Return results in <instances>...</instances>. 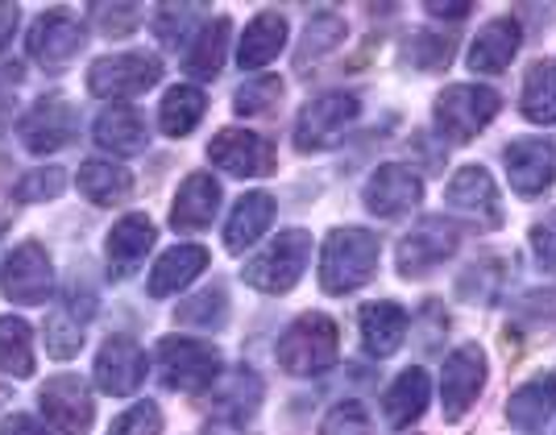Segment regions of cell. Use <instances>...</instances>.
<instances>
[{"instance_id": "cell-1", "label": "cell", "mask_w": 556, "mask_h": 435, "mask_svg": "<svg viewBox=\"0 0 556 435\" xmlns=\"http://www.w3.org/2000/svg\"><path fill=\"white\" fill-rule=\"evenodd\" d=\"M382 241L370 229H332L320 250V291L325 295H353L378 274Z\"/></svg>"}, {"instance_id": "cell-2", "label": "cell", "mask_w": 556, "mask_h": 435, "mask_svg": "<svg viewBox=\"0 0 556 435\" xmlns=\"http://www.w3.org/2000/svg\"><path fill=\"white\" fill-rule=\"evenodd\" d=\"M337 353H341V332L325 311H303L300 320L278 336L275 348L278 366L291 378H320L337 366Z\"/></svg>"}, {"instance_id": "cell-3", "label": "cell", "mask_w": 556, "mask_h": 435, "mask_svg": "<svg viewBox=\"0 0 556 435\" xmlns=\"http://www.w3.org/2000/svg\"><path fill=\"white\" fill-rule=\"evenodd\" d=\"M503 108V95L482 84H453L437 95L432 104V120H437V133L453 145H469L478 133H486V125Z\"/></svg>"}, {"instance_id": "cell-4", "label": "cell", "mask_w": 556, "mask_h": 435, "mask_svg": "<svg viewBox=\"0 0 556 435\" xmlns=\"http://www.w3.org/2000/svg\"><path fill=\"white\" fill-rule=\"evenodd\" d=\"M307 261H312V232L287 229L278 232L257 257L245 261L241 278H245V286H254L262 295H287V291H295Z\"/></svg>"}, {"instance_id": "cell-5", "label": "cell", "mask_w": 556, "mask_h": 435, "mask_svg": "<svg viewBox=\"0 0 556 435\" xmlns=\"http://www.w3.org/2000/svg\"><path fill=\"white\" fill-rule=\"evenodd\" d=\"M154 357H159L163 386L175 394H200L220 373V348L208 341H195V336H163Z\"/></svg>"}, {"instance_id": "cell-6", "label": "cell", "mask_w": 556, "mask_h": 435, "mask_svg": "<svg viewBox=\"0 0 556 435\" xmlns=\"http://www.w3.org/2000/svg\"><path fill=\"white\" fill-rule=\"evenodd\" d=\"M357 113H362V100L353 92H320L316 100H307L295 116V150L300 154L332 150L349 133Z\"/></svg>"}, {"instance_id": "cell-7", "label": "cell", "mask_w": 556, "mask_h": 435, "mask_svg": "<svg viewBox=\"0 0 556 435\" xmlns=\"http://www.w3.org/2000/svg\"><path fill=\"white\" fill-rule=\"evenodd\" d=\"M163 79V59L150 50H125V54H104L88 67V92L100 100H125L141 95Z\"/></svg>"}, {"instance_id": "cell-8", "label": "cell", "mask_w": 556, "mask_h": 435, "mask_svg": "<svg viewBox=\"0 0 556 435\" xmlns=\"http://www.w3.org/2000/svg\"><path fill=\"white\" fill-rule=\"evenodd\" d=\"M490 378L482 344H457L441 366V411L444 423H462L465 414L478 407L482 386Z\"/></svg>"}, {"instance_id": "cell-9", "label": "cell", "mask_w": 556, "mask_h": 435, "mask_svg": "<svg viewBox=\"0 0 556 435\" xmlns=\"http://www.w3.org/2000/svg\"><path fill=\"white\" fill-rule=\"evenodd\" d=\"M507 183L519 200H535L556 183V133H532L515 138L503 150Z\"/></svg>"}, {"instance_id": "cell-10", "label": "cell", "mask_w": 556, "mask_h": 435, "mask_svg": "<svg viewBox=\"0 0 556 435\" xmlns=\"http://www.w3.org/2000/svg\"><path fill=\"white\" fill-rule=\"evenodd\" d=\"M0 291L9 303H22V307H42L54 295V266H50V253L38 241H22L13 245L4 266H0Z\"/></svg>"}, {"instance_id": "cell-11", "label": "cell", "mask_w": 556, "mask_h": 435, "mask_svg": "<svg viewBox=\"0 0 556 435\" xmlns=\"http://www.w3.org/2000/svg\"><path fill=\"white\" fill-rule=\"evenodd\" d=\"M462 245V232L453 220H444V216H428V220H419L412 232H403V241H399V274L403 278H428L432 270H441L444 261L457 253Z\"/></svg>"}, {"instance_id": "cell-12", "label": "cell", "mask_w": 556, "mask_h": 435, "mask_svg": "<svg viewBox=\"0 0 556 435\" xmlns=\"http://www.w3.org/2000/svg\"><path fill=\"white\" fill-rule=\"evenodd\" d=\"M38 407L47 414L50 432L59 435H88L96 423V398L84 378L75 373H54L38 394Z\"/></svg>"}, {"instance_id": "cell-13", "label": "cell", "mask_w": 556, "mask_h": 435, "mask_svg": "<svg viewBox=\"0 0 556 435\" xmlns=\"http://www.w3.org/2000/svg\"><path fill=\"white\" fill-rule=\"evenodd\" d=\"M444 204L473 220L478 229H503V191L486 166H462L444 187Z\"/></svg>"}, {"instance_id": "cell-14", "label": "cell", "mask_w": 556, "mask_h": 435, "mask_svg": "<svg viewBox=\"0 0 556 435\" xmlns=\"http://www.w3.org/2000/svg\"><path fill=\"white\" fill-rule=\"evenodd\" d=\"M419 200H424V179H419L412 166H403V162L378 166L370 179H366V191H362V204L378 220L412 216L419 207Z\"/></svg>"}, {"instance_id": "cell-15", "label": "cell", "mask_w": 556, "mask_h": 435, "mask_svg": "<svg viewBox=\"0 0 556 435\" xmlns=\"http://www.w3.org/2000/svg\"><path fill=\"white\" fill-rule=\"evenodd\" d=\"M208 158L212 166H220L232 179H262V175H270L278 166L275 145L262 133H254V129H225V133H216L208 145Z\"/></svg>"}, {"instance_id": "cell-16", "label": "cell", "mask_w": 556, "mask_h": 435, "mask_svg": "<svg viewBox=\"0 0 556 435\" xmlns=\"http://www.w3.org/2000/svg\"><path fill=\"white\" fill-rule=\"evenodd\" d=\"M146 373H150V361H146V348H141L138 341L113 336V341L100 344V357H96V366H92V378L104 394L129 398L134 389H141Z\"/></svg>"}, {"instance_id": "cell-17", "label": "cell", "mask_w": 556, "mask_h": 435, "mask_svg": "<svg viewBox=\"0 0 556 435\" xmlns=\"http://www.w3.org/2000/svg\"><path fill=\"white\" fill-rule=\"evenodd\" d=\"M75 125H79V116H75V108H71L67 100L47 95V100H38L17 120V138H22V145L29 154H59L75 138Z\"/></svg>"}, {"instance_id": "cell-18", "label": "cell", "mask_w": 556, "mask_h": 435, "mask_svg": "<svg viewBox=\"0 0 556 435\" xmlns=\"http://www.w3.org/2000/svg\"><path fill=\"white\" fill-rule=\"evenodd\" d=\"M88 42V29L75 22L63 9H50L38 17V25L29 29V54L42 63V67H63L71 63Z\"/></svg>"}, {"instance_id": "cell-19", "label": "cell", "mask_w": 556, "mask_h": 435, "mask_svg": "<svg viewBox=\"0 0 556 435\" xmlns=\"http://www.w3.org/2000/svg\"><path fill=\"white\" fill-rule=\"evenodd\" d=\"M407 311L391 303V298H374L357 311V332H362V348L366 357L382 361V357H394L403 341H407Z\"/></svg>"}, {"instance_id": "cell-20", "label": "cell", "mask_w": 556, "mask_h": 435, "mask_svg": "<svg viewBox=\"0 0 556 435\" xmlns=\"http://www.w3.org/2000/svg\"><path fill=\"white\" fill-rule=\"evenodd\" d=\"M220 212V183L212 179L208 170H195L179 183V195L170 204V229L175 232H204L212 229Z\"/></svg>"}, {"instance_id": "cell-21", "label": "cell", "mask_w": 556, "mask_h": 435, "mask_svg": "<svg viewBox=\"0 0 556 435\" xmlns=\"http://www.w3.org/2000/svg\"><path fill=\"white\" fill-rule=\"evenodd\" d=\"M519 42H523V29L515 17H494L478 29V38L469 42V71L473 75H503L510 67V59L519 54Z\"/></svg>"}, {"instance_id": "cell-22", "label": "cell", "mask_w": 556, "mask_h": 435, "mask_svg": "<svg viewBox=\"0 0 556 435\" xmlns=\"http://www.w3.org/2000/svg\"><path fill=\"white\" fill-rule=\"evenodd\" d=\"M428 402H432V378L419 366H412L403 369L391 386H387V394H382V419H387V427H394V432H407L412 423L424 419Z\"/></svg>"}, {"instance_id": "cell-23", "label": "cell", "mask_w": 556, "mask_h": 435, "mask_svg": "<svg viewBox=\"0 0 556 435\" xmlns=\"http://www.w3.org/2000/svg\"><path fill=\"white\" fill-rule=\"evenodd\" d=\"M92 138L104 154H116V158H134L150 145V129H146V116L129 104H113L96 116Z\"/></svg>"}, {"instance_id": "cell-24", "label": "cell", "mask_w": 556, "mask_h": 435, "mask_svg": "<svg viewBox=\"0 0 556 435\" xmlns=\"http://www.w3.org/2000/svg\"><path fill=\"white\" fill-rule=\"evenodd\" d=\"M154 220L146 216V212H129V216H121L109 236H104V253H109V270L113 274H129V270H138L141 257L154 250Z\"/></svg>"}, {"instance_id": "cell-25", "label": "cell", "mask_w": 556, "mask_h": 435, "mask_svg": "<svg viewBox=\"0 0 556 435\" xmlns=\"http://www.w3.org/2000/svg\"><path fill=\"white\" fill-rule=\"evenodd\" d=\"M262 398H266V386H262V378H257L254 369H232L229 378L216 386V394H212V419L254 427V414L262 411Z\"/></svg>"}, {"instance_id": "cell-26", "label": "cell", "mask_w": 556, "mask_h": 435, "mask_svg": "<svg viewBox=\"0 0 556 435\" xmlns=\"http://www.w3.org/2000/svg\"><path fill=\"white\" fill-rule=\"evenodd\" d=\"M556 411V373H535L507 398V423L515 432L535 435Z\"/></svg>"}, {"instance_id": "cell-27", "label": "cell", "mask_w": 556, "mask_h": 435, "mask_svg": "<svg viewBox=\"0 0 556 435\" xmlns=\"http://www.w3.org/2000/svg\"><path fill=\"white\" fill-rule=\"evenodd\" d=\"M275 195L270 191H250L241 195V204L232 207L229 225H225V250L229 253H245L254 250L257 241L266 236V229L275 225Z\"/></svg>"}, {"instance_id": "cell-28", "label": "cell", "mask_w": 556, "mask_h": 435, "mask_svg": "<svg viewBox=\"0 0 556 435\" xmlns=\"http://www.w3.org/2000/svg\"><path fill=\"white\" fill-rule=\"evenodd\" d=\"M204 270H208V250L204 245H175V250H166L154 261V270H150V295L154 298L179 295Z\"/></svg>"}, {"instance_id": "cell-29", "label": "cell", "mask_w": 556, "mask_h": 435, "mask_svg": "<svg viewBox=\"0 0 556 435\" xmlns=\"http://www.w3.org/2000/svg\"><path fill=\"white\" fill-rule=\"evenodd\" d=\"M287 47V17L278 9H262L254 22L245 25L241 34V47H237V63L241 71H257L266 63H275Z\"/></svg>"}, {"instance_id": "cell-30", "label": "cell", "mask_w": 556, "mask_h": 435, "mask_svg": "<svg viewBox=\"0 0 556 435\" xmlns=\"http://www.w3.org/2000/svg\"><path fill=\"white\" fill-rule=\"evenodd\" d=\"M75 183H79V195L96 207L125 204V200L134 195V175H129L121 162H109V158L84 162L79 175H75Z\"/></svg>"}, {"instance_id": "cell-31", "label": "cell", "mask_w": 556, "mask_h": 435, "mask_svg": "<svg viewBox=\"0 0 556 435\" xmlns=\"http://www.w3.org/2000/svg\"><path fill=\"white\" fill-rule=\"evenodd\" d=\"M229 17H212V22L200 25L195 42L187 47L184 67L191 79H216L220 67H225V54H229Z\"/></svg>"}, {"instance_id": "cell-32", "label": "cell", "mask_w": 556, "mask_h": 435, "mask_svg": "<svg viewBox=\"0 0 556 435\" xmlns=\"http://www.w3.org/2000/svg\"><path fill=\"white\" fill-rule=\"evenodd\" d=\"M519 113L532 125H556V59H535L523 75Z\"/></svg>"}, {"instance_id": "cell-33", "label": "cell", "mask_w": 556, "mask_h": 435, "mask_svg": "<svg viewBox=\"0 0 556 435\" xmlns=\"http://www.w3.org/2000/svg\"><path fill=\"white\" fill-rule=\"evenodd\" d=\"M208 113V95L200 92L195 84H175L163 95V108H159V129L166 138H187Z\"/></svg>"}, {"instance_id": "cell-34", "label": "cell", "mask_w": 556, "mask_h": 435, "mask_svg": "<svg viewBox=\"0 0 556 435\" xmlns=\"http://www.w3.org/2000/svg\"><path fill=\"white\" fill-rule=\"evenodd\" d=\"M507 278H510L507 257H503V253H482V257L457 278V295H462L465 303H482V307H490V303L503 298Z\"/></svg>"}, {"instance_id": "cell-35", "label": "cell", "mask_w": 556, "mask_h": 435, "mask_svg": "<svg viewBox=\"0 0 556 435\" xmlns=\"http://www.w3.org/2000/svg\"><path fill=\"white\" fill-rule=\"evenodd\" d=\"M341 38H345V17H341L337 9H320V13L307 22V29H303L300 50H295V71L303 75L312 63H320L328 50L341 47Z\"/></svg>"}, {"instance_id": "cell-36", "label": "cell", "mask_w": 556, "mask_h": 435, "mask_svg": "<svg viewBox=\"0 0 556 435\" xmlns=\"http://www.w3.org/2000/svg\"><path fill=\"white\" fill-rule=\"evenodd\" d=\"M0 373L34 378V328L22 316H0Z\"/></svg>"}, {"instance_id": "cell-37", "label": "cell", "mask_w": 556, "mask_h": 435, "mask_svg": "<svg viewBox=\"0 0 556 435\" xmlns=\"http://www.w3.org/2000/svg\"><path fill=\"white\" fill-rule=\"evenodd\" d=\"M175 323H191V328H225L229 323V295H225V286H208V291H200V295L184 298L179 307H175Z\"/></svg>"}, {"instance_id": "cell-38", "label": "cell", "mask_w": 556, "mask_h": 435, "mask_svg": "<svg viewBox=\"0 0 556 435\" xmlns=\"http://www.w3.org/2000/svg\"><path fill=\"white\" fill-rule=\"evenodd\" d=\"M204 17H208L204 4H159V9H154V38H159L163 47H179Z\"/></svg>"}, {"instance_id": "cell-39", "label": "cell", "mask_w": 556, "mask_h": 435, "mask_svg": "<svg viewBox=\"0 0 556 435\" xmlns=\"http://www.w3.org/2000/svg\"><path fill=\"white\" fill-rule=\"evenodd\" d=\"M278 100H282V79L278 75H254V79H245L237 95H232V113L237 116H262L278 108Z\"/></svg>"}, {"instance_id": "cell-40", "label": "cell", "mask_w": 556, "mask_h": 435, "mask_svg": "<svg viewBox=\"0 0 556 435\" xmlns=\"http://www.w3.org/2000/svg\"><path fill=\"white\" fill-rule=\"evenodd\" d=\"M79 344H84V320H75L71 311H54L47 320V353L50 357H59V361H67L79 353Z\"/></svg>"}, {"instance_id": "cell-41", "label": "cell", "mask_w": 556, "mask_h": 435, "mask_svg": "<svg viewBox=\"0 0 556 435\" xmlns=\"http://www.w3.org/2000/svg\"><path fill=\"white\" fill-rule=\"evenodd\" d=\"M88 17L104 38H129L141 25V4H92Z\"/></svg>"}, {"instance_id": "cell-42", "label": "cell", "mask_w": 556, "mask_h": 435, "mask_svg": "<svg viewBox=\"0 0 556 435\" xmlns=\"http://www.w3.org/2000/svg\"><path fill=\"white\" fill-rule=\"evenodd\" d=\"M63 187H67V170L63 166H38V170H29L17 183V200L22 204H42V200L63 195Z\"/></svg>"}, {"instance_id": "cell-43", "label": "cell", "mask_w": 556, "mask_h": 435, "mask_svg": "<svg viewBox=\"0 0 556 435\" xmlns=\"http://www.w3.org/2000/svg\"><path fill=\"white\" fill-rule=\"evenodd\" d=\"M109 435H163V411H159V402H150V398L134 402L129 411L116 414Z\"/></svg>"}, {"instance_id": "cell-44", "label": "cell", "mask_w": 556, "mask_h": 435, "mask_svg": "<svg viewBox=\"0 0 556 435\" xmlns=\"http://www.w3.org/2000/svg\"><path fill=\"white\" fill-rule=\"evenodd\" d=\"M407 59L416 71H441L453 59V34H419L407 47Z\"/></svg>"}, {"instance_id": "cell-45", "label": "cell", "mask_w": 556, "mask_h": 435, "mask_svg": "<svg viewBox=\"0 0 556 435\" xmlns=\"http://www.w3.org/2000/svg\"><path fill=\"white\" fill-rule=\"evenodd\" d=\"M320 435H374L370 411L362 402H337L320 423Z\"/></svg>"}, {"instance_id": "cell-46", "label": "cell", "mask_w": 556, "mask_h": 435, "mask_svg": "<svg viewBox=\"0 0 556 435\" xmlns=\"http://www.w3.org/2000/svg\"><path fill=\"white\" fill-rule=\"evenodd\" d=\"M528 241H532V253H535L540 274L556 278V207H553V212H544V216L535 220L532 232H528Z\"/></svg>"}, {"instance_id": "cell-47", "label": "cell", "mask_w": 556, "mask_h": 435, "mask_svg": "<svg viewBox=\"0 0 556 435\" xmlns=\"http://www.w3.org/2000/svg\"><path fill=\"white\" fill-rule=\"evenodd\" d=\"M424 13L428 17H437V22H465V17H473V4H441V0H428L424 4Z\"/></svg>"}, {"instance_id": "cell-48", "label": "cell", "mask_w": 556, "mask_h": 435, "mask_svg": "<svg viewBox=\"0 0 556 435\" xmlns=\"http://www.w3.org/2000/svg\"><path fill=\"white\" fill-rule=\"evenodd\" d=\"M0 435H50V427L38 423V419H29V414H13V419L0 423Z\"/></svg>"}, {"instance_id": "cell-49", "label": "cell", "mask_w": 556, "mask_h": 435, "mask_svg": "<svg viewBox=\"0 0 556 435\" xmlns=\"http://www.w3.org/2000/svg\"><path fill=\"white\" fill-rule=\"evenodd\" d=\"M17 22H22V9H17V4H0V50L9 47V38H13Z\"/></svg>"}, {"instance_id": "cell-50", "label": "cell", "mask_w": 556, "mask_h": 435, "mask_svg": "<svg viewBox=\"0 0 556 435\" xmlns=\"http://www.w3.org/2000/svg\"><path fill=\"white\" fill-rule=\"evenodd\" d=\"M200 435H257L254 427H241V423H225V419H208Z\"/></svg>"}]
</instances>
